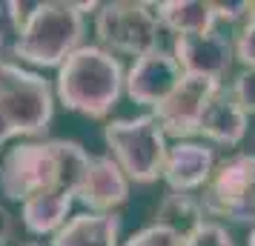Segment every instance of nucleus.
<instances>
[{
	"label": "nucleus",
	"mask_w": 255,
	"mask_h": 246,
	"mask_svg": "<svg viewBox=\"0 0 255 246\" xmlns=\"http://www.w3.org/2000/svg\"><path fill=\"white\" fill-rule=\"evenodd\" d=\"M89 164L92 155L75 141L17 143L0 161V192L17 203L55 189L78 195Z\"/></svg>",
	"instance_id": "obj_1"
},
{
	"label": "nucleus",
	"mask_w": 255,
	"mask_h": 246,
	"mask_svg": "<svg viewBox=\"0 0 255 246\" xmlns=\"http://www.w3.org/2000/svg\"><path fill=\"white\" fill-rule=\"evenodd\" d=\"M127 89V75L121 60L104 46H81L60 63L58 97L69 112L101 120L115 109Z\"/></svg>",
	"instance_id": "obj_2"
},
{
	"label": "nucleus",
	"mask_w": 255,
	"mask_h": 246,
	"mask_svg": "<svg viewBox=\"0 0 255 246\" xmlns=\"http://www.w3.org/2000/svg\"><path fill=\"white\" fill-rule=\"evenodd\" d=\"M86 9H98V6L95 3H55V0L32 3L12 55L32 66L60 69V63L83 46L81 40Z\"/></svg>",
	"instance_id": "obj_3"
},
{
	"label": "nucleus",
	"mask_w": 255,
	"mask_h": 246,
	"mask_svg": "<svg viewBox=\"0 0 255 246\" xmlns=\"http://www.w3.org/2000/svg\"><path fill=\"white\" fill-rule=\"evenodd\" d=\"M52 115L55 97L49 81L12 60H0V146L17 135H43Z\"/></svg>",
	"instance_id": "obj_4"
},
{
	"label": "nucleus",
	"mask_w": 255,
	"mask_h": 246,
	"mask_svg": "<svg viewBox=\"0 0 255 246\" xmlns=\"http://www.w3.org/2000/svg\"><path fill=\"white\" fill-rule=\"evenodd\" d=\"M104 138L112 149L115 164L124 169V175L135 183H155L163 177L166 164V132L155 115L138 117H118L104 126Z\"/></svg>",
	"instance_id": "obj_5"
},
{
	"label": "nucleus",
	"mask_w": 255,
	"mask_h": 246,
	"mask_svg": "<svg viewBox=\"0 0 255 246\" xmlns=\"http://www.w3.org/2000/svg\"><path fill=\"white\" fill-rule=\"evenodd\" d=\"M161 29L158 12L149 3L115 0L98 6L95 14V35L101 46L112 55H129L135 60L158 49Z\"/></svg>",
	"instance_id": "obj_6"
},
{
	"label": "nucleus",
	"mask_w": 255,
	"mask_h": 246,
	"mask_svg": "<svg viewBox=\"0 0 255 246\" xmlns=\"http://www.w3.org/2000/svg\"><path fill=\"white\" fill-rule=\"evenodd\" d=\"M201 206L212 218L255 229V155L235 152L215 164L209 183L201 189Z\"/></svg>",
	"instance_id": "obj_7"
},
{
	"label": "nucleus",
	"mask_w": 255,
	"mask_h": 246,
	"mask_svg": "<svg viewBox=\"0 0 255 246\" xmlns=\"http://www.w3.org/2000/svg\"><path fill=\"white\" fill-rule=\"evenodd\" d=\"M224 83L209 81V78H192L184 75V81L175 86V92L152 109L155 120L161 123V129L166 132V138H175L181 143L186 138L198 135L201 129V117L207 112L212 94L218 92Z\"/></svg>",
	"instance_id": "obj_8"
},
{
	"label": "nucleus",
	"mask_w": 255,
	"mask_h": 246,
	"mask_svg": "<svg viewBox=\"0 0 255 246\" xmlns=\"http://www.w3.org/2000/svg\"><path fill=\"white\" fill-rule=\"evenodd\" d=\"M172 55L184 75L224 83L235 60V43L218 29L204 35H178L172 43Z\"/></svg>",
	"instance_id": "obj_9"
},
{
	"label": "nucleus",
	"mask_w": 255,
	"mask_h": 246,
	"mask_svg": "<svg viewBox=\"0 0 255 246\" xmlns=\"http://www.w3.org/2000/svg\"><path fill=\"white\" fill-rule=\"evenodd\" d=\"M181 81H184V72L178 66L175 55L158 46L155 52L132 63V69L127 72V94L138 106L155 109L175 92V86Z\"/></svg>",
	"instance_id": "obj_10"
},
{
	"label": "nucleus",
	"mask_w": 255,
	"mask_h": 246,
	"mask_svg": "<svg viewBox=\"0 0 255 246\" xmlns=\"http://www.w3.org/2000/svg\"><path fill=\"white\" fill-rule=\"evenodd\" d=\"M75 198L81 200L89 212L109 215L121 203H127L129 177L115 164V158H109V155H92L89 172H86V177H83V183H81Z\"/></svg>",
	"instance_id": "obj_11"
},
{
	"label": "nucleus",
	"mask_w": 255,
	"mask_h": 246,
	"mask_svg": "<svg viewBox=\"0 0 255 246\" xmlns=\"http://www.w3.org/2000/svg\"><path fill=\"white\" fill-rule=\"evenodd\" d=\"M212 172H215V152L207 143L181 141L169 146L166 164H163V180L172 192L192 195L207 186Z\"/></svg>",
	"instance_id": "obj_12"
},
{
	"label": "nucleus",
	"mask_w": 255,
	"mask_h": 246,
	"mask_svg": "<svg viewBox=\"0 0 255 246\" xmlns=\"http://www.w3.org/2000/svg\"><path fill=\"white\" fill-rule=\"evenodd\" d=\"M198 135H204L207 141L218 143V146H238L247 135V115L244 109L235 103L230 86H221L212 94L207 112L201 117V129Z\"/></svg>",
	"instance_id": "obj_13"
},
{
	"label": "nucleus",
	"mask_w": 255,
	"mask_h": 246,
	"mask_svg": "<svg viewBox=\"0 0 255 246\" xmlns=\"http://www.w3.org/2000/svg\"><path fill=\"white\" fill-rule=\"evenodd\" d=\"M121 215L81 212L52 235V246H118Z\"/></svg>",
	"instance_id": "obj_14"
},
{
	"label": "nucleus",
	"mask_w": 255,
	"mask_h": 246,
	"mask_svg": "<svg viewBox=\"0 0 255 246\" xmlns=\"http://www.w3.org/2000/svg\"><path fill=\"white\" fill-rule=\"evenodd\" d=\"M158 20L163 29H169L178 35H204L212 32L221 23L218 17V3H204V0H166L155 6Z\"/></svg>",
	"instance_id": "obj_15"
},
{
	"label": "nucleus",
	"mask_w": 255,
	"mask_h": 246,
	"mask_svg": "<svg viewBox=\"0 0 255 246\" xmlns=\"http://www.w3.org/2000/svg\"><path fill=\"white\" fill-rule=\"evenodd\" d=\"M72 200L75 195L72 192H43V195H35L29 198L20 206V218H23V226L32 235H55L66 223V215L72 209Z\"/></svg>",
	"instance_id": "obj_16"
},
{
	"label": "nucleus",
	"mask_w": 255,
	"mask_h": 246,
	"mask_svg": "<svg viewBox=\"0 0 255 246\" xmlns=\"http://www.w3.org/2000/svg\"><path fill=\"white\" fill-rule=\"evenodd\" d=\"M207 212L201 206V198L195 195H184V192H169L166 198L158 203V212H155V223H163V226H172L175 232L186 235L192 226H198Z\"/></svg>",
	"instance_id": "obj_17"
},
{
	"label": "nucleus",
	"mask_w": 255,
	"mask_h": 246,
	"mask_svg": "<svg viewBox=\"0 0 255 246\" xmlns=\"http://www.w3.org/2000/svg\"><path fill=\"white\" fill-rule=\"evenodd\" d=\"M26 9H32V3H14V0H0V55L14 52L17 37L23 29Z\"/></svg>",
	"instance_id": "obj_18"
},
{
	"label": "nucleus",
	"mask_w": 255,
	"mask_h": 246,
	"mask_svg": "<svg viewBox=\"0 0 255 246\" xmlns=\"http://www.w3.org/2000/svg\"><path fill=\"white\" fill-rule=\"evenodd\" d=\"M184 246H235V241L218 221H201L184 235Z\"/></svg>",
	"instance_id": "obj_19"
},
{
	"label": "nucleus",
	"mask_w": 255,
	"mask_h": 246,
	"mask_svg": "<svg viewBox=\"0 0 255 246\" xmlns=\"http://www.w3.org/2000/svg\"><path fill=\"white\" fill-rule=\"evenodd\" d=\"M124 246H184V235L175 232L172 226L149 223V226L138 229Z\"/></svg>",
	"instance_id": "obj_20"
},
{
	"label": "nucleus",
	"mask_w": 255,
	"mask_h": 246,
	"mask_svg": "<svg viewBox=\"0 0 255 246\" xmlns=\"http://www.w3.org/2000/svg\"><path fill=\"white\" fill-rule=\"evenodd\" d=\"M235 60H241L244 69H255V3L247 6L244 26L235 37Z\"/></svg>",
	"instance_id": "obj_21"
},
{
	"label": "nucleus",
	"mask_w": 255,
	"mask_h": 246,
	"mask_svg": "<svg viewBox=\"0 0 255 246\" xmlns=\"http://www.w3.org/2000/svg\"><path fill=\"white\" fill-rule=\"evenodd\" d=\"M235 103L244 109V115H255V69H244L230 86Z\"/></svg>",
	"instance_id": "obj_22"
},
{
	"label": "nucleus",
	"mask_w": 255,
	"mask_h": 246,
	"mask_svg": "<svg viewBox=\"0 0 255 246\" xmlns=\"http://www.w3.org/2000/svg\"><path fill=\"white\" fill-rule=\"evenodd\" d=\"M12 229H14V223H12V215L0 206V246H6L9 244V238H12Z\"/></svg>",
	"instance_id": "obj_23"
},
{
	"label": "nucleus",
	"mask_w": 255,
	"mask_h": 246,
	"mask_svg": "<svg viewBox=\"0 0 255 246\" xmlns=\"http://www.w3.org/2000/svg\"><path fill=\"white\" fill-rule=\"evenodd\" d=\"M247 246H255V229H250V241H247Z\"/></svg>",
	"instance_id": "obj_24"
},
{
	"label": "nucleus",
	"mask_w": 255,
	"mask_h": 246,
	"mask_svg": "<svg viewBox=\"0 0 255 246\" xmlns=\"http://www.w3.org/2000/svg\"><path fill=\"white\" fill-rule=\"evenodd\" d=\"M23 246H40V244H23Z\"/></svg>",
	"instance_id": "obj_25"
}]
</instances>
